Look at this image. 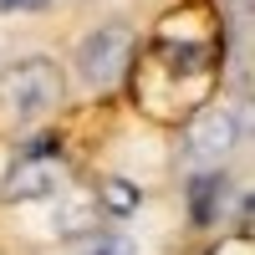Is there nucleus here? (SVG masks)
<instances>
[{
  "mask_svg": "<svg viewBox=\"0 0 255 255\" xmlns=\"http://www.w3.org/2000/svg\"><path fill=\"white\" fill-rule=\"evenodd\" d=\"M0 97H5V108L15 118L51 113L56 102H61V72H56V61H46V56L15 61V67L5 72V82H0Z\"/></svg>",
  "mask_w": 255,
  "mask_h": 255,
  "instance_id": "obj_1",
  "label": "nucleus"
},
{
  "mask_svg": "<svg viewBox=\"0 0 255 255\" xmlns=\"http://www.w3.org/2000/svg\"><path fill=\"white\" fill-rule=\"evenodd\" d=\"M128 56H133V31L123 26V20H102V26L77 46V72L87 87H113L123 77Z\"/></svg>",
  "mask_w": 255,
  "mask_h": 255,
  "instance_id": "obj_2",
  "label": "nucleus"
},
{
  "mask_svg": "<svg viewBox=\"0 0 255 255\" xmlns=\"http://www.w3.org/2000/svg\"><path fill=\"white\" fill-rule=\"evenodd\" d=\"M240 128H245V118L230 108V102L204 108L189 123V133H184V163H220L230 148L240 143Z\"/></svg>",
  "mask_w": 255,
  "mask_h": 255,
  "instance_id": "obj_3",
  "label": "nucleus"
},
{
  "mask_svg": "<svg viewBox=\"0 0 255 255\" xmlns=\"http://www.w3.org/2000/svg\"><path fill=\"white\" fill-rule=\"evenodd\" d=\"M230 199H235V184H230L225 174H204V179L189 184V220L194 225H215Z\"/></svg>",
  "mask_w": 255,
  "mask_h": 255,
  "instance_id": "obj_4",
  "label": "nucleus"
},
{
  "mask_svg": "<svg viewBox=\"0 0 255 255\" xmlns=\"http://www.w3.org/2000/svg\"><path fill=\"white\" fill-rule=\"evenodd\" d=\"M67 184L56 163H20L15 174L5 179V199H51L56 189Z\"/></svg>",
  "mask_w": 255,
  "mask_h": 255,
  "instance_id": "obj_5",
  "label": "nucleus"
},
{
  "mask_svg": "<svg viewBox=\"0 0 255 255\" xmlns=\"http://www.w3.org/2000/svg\"><path fill=\"white\" fill-rule=\"evenodd\" d=\"M51 225H56V235H82V230H92L97 225V199L92 194H72L67 204L56 209Z\"/></svg>",
  "mask_w": 255,
  "mask_h": 255,
  "instance_id": "obj_6",
  "label": "nucleus"
},
{
  "mask_svg": "<svg viewBox=\"0 0 255 255\" xmlns=\"http://www.w3.org/2000/svg\"><path fill=\"white\" fill-rule=\"evenodd\" d=\"M138 184H128V179H102V209H113V215H133L138 209Z\"/></svg>",
  "mask_w": 255,
  "mask_h": 255,
  "instance_id": "obj_7",
  "label": "nucleus"
},
{
  "mask_svg": "<svg viewBox=\"0 0 255 255\" xmlns=\"http://www.w3.org/2000/svg\"><path fill=\"white\" fill-rule=\"evenodd\" d=\"M82 255H133V240L128 235H97Z\"/></svg>",
  "mask_w": 255,
  "mask_h": 255,
  "instance_id": "obj_8",
  "label": "nucleus"
},
{
  "mask_svg": "<svg viewBox=\"0 0 255 255\" xmlns=\"http://www.w3.org/2000/svg\"><path fill=\"white\" fill-rule=\"evenodd\" d=\"M56 153H61V138H51V133H41V138L26 143V163L31 158H56Z\"/></svg>",
  "mask_w": 255,
  "mask_h": 255,
  "instance_id": "obj_9",
  "label": "nucleus"
},
{
  "mask_svg": "<svg viewBox=\"0 0 255 255\" xmlns=\"http://www.w3.org/2000/svg\"><path fill=\"white\" fill-rule=\"evenodd\" d=\"M31 5H41V0H0V10H31Z\"/></svg>",
  "mask_w": 255,
  "mask_h": 255,
  "instance_id": "obj_10",
  "label": "nucleus"
}]
</instances>
